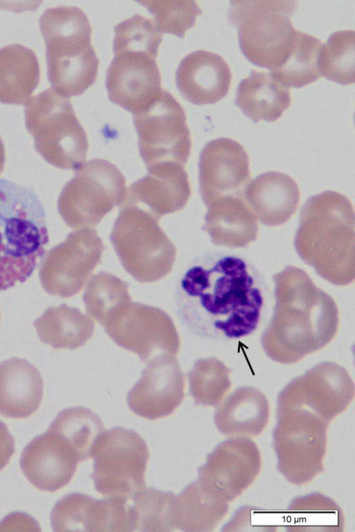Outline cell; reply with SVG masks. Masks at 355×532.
Listing matches in <instances>:
<instances>
[{"label": "cell", "instance_id": "obj_1", "mask_svg": "<svg viewBox=\"0 0 355 532\" xmlns=\"http://www.w3.org/2000/svg\"><path fill=\"white\" fill-rule=\"evenodd\" d=\"M265 299L263 281L252 265L240 256L217 254L186 272L178 305L180 317L194 334L227 341L257 329Z\"/></svg>", "mask_w": 355, "mask_h": 532}, {"label": "cell", "instance_id": "obj_2", "mask_svg": "<svg viewBox=\"0 0 355 532\" xmlns=\"http://www.w3.org/2000/svg\"><path fill=\"white\" fill-rule=\"evenodd\" d=\"M275 306L261 335L265 353L291 364L327 346L339 323L338 306L302 269L288 265L273 276Z\"/></svg>", "mask_w": 355, "mask_h": 532}, {"label": "cell", "instance_id": "obj_3", "mask_svg": "<svg viewBox=\"0 0 355 532\" xmlns=\"http://www.w3.org/2000/svg\"><path fill=\"white\" fill-rule=\"evenodd\" d=\"M295 247L323 278L338 285L353 282L355 231L351 201L331 190L309 197L302 208Z\"/></svg>", "mask_w": 355, "mask_h": 532}, {"label": "cell", "instance_id": "obj_4", "mask_svg": "<svg viewBox=\"0 0 355 532\" xmlns=\"http://www.w3.org/2000/svg\"><path fill=\"white\" fill-rule=\"evenodd\" d=\"M49 242L44 206L27 186L0 177V292L25 282Z\"/></svg>", "mask_w": 355, "mask_h": 532}, {"label": "cell", "instance_id": "obj_5", "mask_svg": "<svg viewBox=\"0 0 355 532\" xmlns=\"http://www.w3.org/2000/svg\"><path fill=\"white\" fill-rule=\"evenodd\" d=\"M114 57L107 72L110 99L136 114L162 91L156 62L162 33L155 21L136 14L114 28Z\"/></svg>", "mask_w": 355, "mask_h": 532}, {"label": "cell", "instance_id": "obj_6", "mask_svg": "<svg viewBox=\"0 0 355 532\" xmlns=\"http://www.w3.org/2000/svg\"><path fill=\"white\" fill-rule=\"evenodd\" d=\"M40 27L53 88L68 98L81 94L95 82L99 64L87 16L76 6L50 8L41 15Z\"/></svg>", "mask_w": 355, "mask_h": 532}, {"label": "cell", "instance_id": "obj_7", "mask_svg": "<svg viewBox=\"0 0 355 532\" xmlns=\"http://www.w3.org/2000/svg\"><path fill=\"white\" fill-rule=\"evenodd\" d=\"M297 2L291 0L230 2V21L236 27L241 49L253 64L272 70L292 49L297 30L291 17Z\"/></svg>", "mask_w": 355, "mask_h": 532}, {"label": "cell", "instance_id": "obj_8", "mask_svg": "<svg viewBox=\"0 0 355 532\" xmlns=\"http://www.w3.org/2000/svg\"><path fill=\"white\" fill-rule=\"evenodd\" d=\"M121 208L110 240L123 267L141 283L164 278L173 269L176 249L159 219L135 206Z\"/></svg>", "mask_w": 355, "mask_h": 532}, {"label": "cell", "instance_id": "obj_9", "mask_svg": "<svg viewBox=\"0 0 355 532\" xmlns=\"http://www.w3.org/2000/svg\"><path fill=\"white\" fill-rule=\"evenodd\" d=\"M25 116L42 154L64 167L83 164L87 138L68 97L49 88L26 102Z\"/></svg>", "mask_w": 355, "mask_h": 532}, {"label": "cell", "instance_id": "obj_10", "mask_svg": "<svg viewBox=\"0 0 355 532\" xmlns=\"http://www.w3.org/2000/svg\"><path fill=\"white\" fill-rule=\"evenodd\" d=\"M273 446L279 472L291 483L311 481L324 469L329 423L302 409L277 411Z\"/></svg>", "mask_w": 355, "mask_h": 532}, {"label": "cell", "instance_id": "obj_11", "mask_svg": "<svg viewBox=\"0 0 355 532\" xmlns=\"http://www.w3.org/2000/svg\"><path fill=\"white\" fill-rule=\"evenodd\" d=\"M90 475L96 490L105 497L131 499L145 488L149 451L135 431L116 427L105 431L92 452Z\"/></svg>", "mask_w": 355, "mask_h": 532}, {"label": "cell", "instance_id": "obj_12", "mask_svg": "<svg viewBox=\"0 0 355 532\" xmlns=\"http://www.w3.org/2000/svg\"><path fill=\"white\" fill-rule=\"evenodd\" d=\"M141 156L147 168L176 164L184 166L191 141L184 109L168 91L134 114Z\"/></svg>", "mask_w": 355, "mask_h": 532}, {"label": "cell", "instance_id": "obj_13", "mask_svg": "<svg viewBox=\"0 0 355 532\" xmlns=\"http://www.w3.org/2000/svg\"><path fill=\"white\" fill-rule=\"evenodd\" d=\"M104 327L118 346L137 354L146 363L161 355H175L179 351L180 338L172 319L154 306L130 301Z\"/></svg>", "mask_w": 355, "mask_h": 532}, {"label": "cell", "instance_id": "obj_14", "mask_svg": "<svg viewBox=\"0 0 355 532\" xmlns=\"http://www.w3.org/2000/svg\"><path fill=\"white\" fill-rule=\"evenodd\" d=\"M126 189L124 176L111 162L94 159L83 163L65 192L67 220L73 227L96 225L121 206Z\"/></svg>", "mask_w": 355, "mask_h": 532}, {"label": "cell", "instance_id": "obj_15", "mask_svg": "<svg viewBox=\"0 0 355 532\" xmlns=\"http://www.w3.org/2000/svg\"><path fill=\"white\" fill-rule=\"evenodd\" d=\"M354 396V384L347 371L324 362L295 378L280 392L277 411L305 410L329 423L349 407Z\"/></svg>", "mask_w": 355, "mask_h": 532}, {"label": "cell", "instance_id": "obj_16", "mask_svg": "<svg viewBox=\"0 0 355 532\" xmlns=\"http://www.w3.org/2000/svg\"><path fill=\"white\" fill-rule=\"evenodd\" d=\"M261 468V453L255 443L249 438L230 437L209 454L198 469V480L230 503L252 485Z\"/></svg>", "mask_w": 355, "mask_h": 532}, {"label": "cell", "instance_id": "obj_17", "mask_svg": "<svg viewBox=\"0 0 355 532\" xmlns=\"http://www.w3.org/2000/svg\"><path fill=\"white\" fill-rule=\"evenodd\" d=\"M104 245L96 230L82 229L43 260L41 282L51 295L69 298L78 293L101 262Z\"/></svg>", "mask_w": 355, "mask_h": 532}, {"label": "cell", "instance_id": "obj_18", "mask_svg": "<svg viewBox=\"0 0 355 532\" xmlns=\"http://www.w3.org/2000/svg\"><path fill=\"white\" fill-rule=\"evenodd\" d=\"M250 179L248 155L237 141L219 138L202 150L200 192L207 206L225 197L245 196Z\"/></svg>", "mask_w": 355, "mask_h": 532}, {"label": "cell", "instance_id": "obj_19", "mask_svg": "<svg viewBox=\"0 0 355 532\" xmlns=\"http://www.w3.org/2000/svg\"><path fill=\"white\" fill-rule=\"evenodd\" d=\"M185 376L173 355H161L148 363L130 390L127 402L138 416L156 420L171 415L184 398Z\"/></svg>", "mask_w": 355, "mask_h": 532}, {"label": "cell", "instance_id": "obj_20", "mask_svg": "<svg viewBox=\"0 0 355 532\" xmlns=\"http://www.w3.org/2000/svg\"><path fill=\"white\" fill-rule=\"evenodd\" d=\"M55 531L129 532L132 530L130 506L124 499H96L72 493L55 504L51 513Z\"/></svg>", "mask_w": 355, "mask_h": 532}, {"label": "cell", "instance_id": "obj_21", "mask_svg": "<svg viewBox=\"0 0 355 532\" xmlns=\"http://www.w3.org/2000/svg\"><path fill=\"white\" fill-rule=\"evenodd\" d=\"M80 461L75 448L49 428L26 446L20 466L25 477L36 488L55 492L70 482Z\"/></svg>", "mask_w": 355, "mask_h": 532}, {"label": "cell", "instance_id": "obj_22", "mask_svg": "<svg viewBox=\"0 0 355 532\" xmlns=\"http://www.w3.org/2000/svg\"><path fill=\"white\" fill-rule=\"evenodd\" d=\"M148 174L126 189L121 204L142 209L157 219L181 210L191 188L184 166L166 164L148 169Z\"/></svg>", "mask_w": 355, "mask_h": 532}, {"label": "cell", "instance_id": "obj_23", "mask_svg": "<svg viewBox=\"0 0 355 532\" xmlns=\"http://www.w3.org/2000/svg\"><path fill=\"white\" fill-rule=\"evenodd\" d=\"M176 84L181 94L196 105L215 103L229 91L232 73L219 55L199 50L187 55L176 71Z\"/></svg>", "mask_w": 355, "mask_h": 532}, {"label": "cell", "instance_id": "obj_24", "mask_svg": "<svg viewBox=\"0 0 355 532\" xmlns=\"http://www.w3.org/2000/svg\"><path fill=\"white\" fill-rule=\"evenodd\" d=\"M300 198L296 181L275 171L259 175L245 191V199L255 218L268 226L286 222L297 211Z\"/></svg>", "mask_w": 355, "mask_h": 532}, {"label": "cell", "instance_id": "obj_25", "mask_svg": "<svg viewBox=\"0 0 355 532\" xmlns=\"http://www.w3.org/2000/svg\"><path fill=\"white\" fill-rule=\"evenodd\" d=\"M270 405L266 396L251 387H242L226 396L216 407L214 422L223 435L251 438L267 426Z\"/></svg>", "mask_w": 355, "mask_h": 532}, {"label": "cell", "instance_id": "obj_26", "mask_svg": "<svg viewBox=\"0 0 355 532\" xmlns=\"http://www.w3.org/2000/svg\"><path fill=\"white\" fill-rule=\"evenodd\" d=\"M43 382L39 371L26 360L12 357L0 364V414L26 418L39 407Z\"/></svg>", "mask_w": 355, "mask_h": 532}, {"label": "cell", "instance_id": "obj_27", "mask_svg": "<svg viewBox=\"0 0 355 532\" xmlns=\"http://www.w3.org/2000/svg\"><path fill=\"white\" fill-rule=\"evenodd\" d=\"M207 207L203 229L215 245L245 247L256 240L259 225L245 196L225 197Z\"/></svg>", "mask_w": 355, "mask_h": 532}, {"label": "cell", "instance_id": "obj_28", "mask_svg": "<svg viewBox=\"0 0 355 532\" xmlns=\"http://www.w3.org/2000/svg\"><path fill=\"white\" fill-rule=\"evenodd\" d=\"M291 102L288 87L270 73L255 71L240 82L235 100L243 112L254 122L278 119Z\"/></svg>", "mask_w": 355, "mask_h": 532}, {"label": "cell", "instance_id": "obj_29", "mask_svg": "<svg viewBox=\"0 0 355 532\" xmlns=\"http://www.w3.org/2000/svg\"><path fill=\"white\" fill-rule=\"evenodd\" d=\"M40 66L31 48L13 44L0 48V101L24 103L37 86Z\"/></svg>", "mask_w": 355, "mask_h": 532}, {"label": "cell", "instance_id": "obj_30", "mask_svg": "<svg viewBox=\"0 0 355 532\" xmlns=\"http://www.w3.org/2000/svg\"><path fill=\"white\" fill-rule=\"evenodd\" d=\"M34 326L40 340L53 348L76 349L84 345L94 331L89 317L64 303L49 308Z\"/></svg>", "mask_w": 355, "mask_h": 532}, {"label": "cell", "instance_id": "obj_31", "mask_svg": "<svg viewBox=\"0 0 355 532\" xmlns=\"http://www.w3.org/2000/svg\"><path fill=\"white\" fill-rule=\"evenodd\" d=\"M229 503L208 490L198 479L178 495L177 529L211 531L225 517Z\"/></svg>", "mask_w": 355, "mask_h": 532}, {"label": "cell", "instance_id": "obj_32", "mask_svg": "<svg viewBox=\"0 0 355 532\" xmlns=\"http://www.w3.org/2000/svg\"><path fill=\"white\" fill-rule=\"evenodd\" d=\"M345 516L331 498L312 493L292 500L287 510L289 531H343Z\"/></svg>", "mask_w": 355, "mask_h": 532}, {"label": "cell", "instance_id": "obj_33", "mask_svg": "<svg viewBox=\"0 0 355 532\" xmlns=\"http://www.w3.org/2000/svg\"><path fill=\"white\" fill-rule=\"evenodd\" d=\"M323 42L319 39L297 30L288 57L270 74L284 86L302 87L321 76L320 58Z\"/></svg>", "mask_w": 355, "mask_h": 532}, {"label": "cell", "instance_id": "obj_34", "mask_svg": "<svg viewBox=\"0 0 355 532\" xmlns=\"http://www.w3.org/2000/svg\"><path fill=\"white\" fill-rule=\"evenodd\" d=\"M135 530L168 532L177 529L178 495L154 488H144L131 499Z\"/></svg>", "mask_w": 355, "mask_h": 532}, {"label": "cell", "instance_id": "obj_35", "mask_svg": "<svg viewBox=\"0 0 355 532\" xmlns=\"http://www.w3.org/2000/svg\"><path fill=\"white\" fill-rule=\"evenodd\" d=\"M76 450L82 461L92 456L94 447L105 432L100 418L83 407H69L60 411L49 427Z\"/></svg>", "mask_w": 355, "mask_h": 532}, {"label": "cell", "instance_id": "obj_36", "mask_svg": "<svg viewBox=\"0 0 355 532\" xmlns=\"http://www.w3.org/2000/svg\"><path fill=\"white\" fill-rule=\"evenodd\" d=\"M83 301L87 314L103 326L117 310L132 301L128 284L105 272L89 279Z\"/></svg>", "mask_w": 355, "mask_h": 532}, {"label": "cell", "instance_id": "obj_37", "mask_svg": "<svg viewBox=\"0 0 355 532\" xmlns=\"http://www.w3.org/2000/svg\"><path fill=\"white\" fill-rule=\"evenodd\" d=\"M230 371L216 358L197 360L188 373L190 393L195 403L217 407L231 387Z\"/></svg>", "mask_w": 355, "mask_h": 532}, {"label": "cell", "instance_id": "obj_38", "mask_svg": "<svg viewBox=\"0 0 355 532\" xmlns=\"http://www.w3.org/2000/svg\"><path fill=\"white\" fill-rule=\"evenodd\" d=\"M355 33L340 30L324 44L320 58V71L330 80L349 85L354 82Z\"/></svg>", "mask_w": 355, "mask_h": 532}, {"label": "cell", "instance_id": "obj_39", "mask_svg": "<svg viewBox=\"0 0 355 532\" xmlns=\"http://www.w3.org/2000/svg\"><path fill=\"white\" fill-rule=\"evenodd\" d=\"M154 15L153 19L162 33H173L183 37L191 28L202 10L193 0H141Z\"/></svg>", "mask_w": 355, "mask_h": 532}, {"label": "cell", "instance_id": "obj_40", "mask_svg": "<svg viewBox=\"0 0 355 532\" xmlns=\"http://www.w3.org/2000/svg\"><path fill=\"white\" fill-rule=\"evenodd\" d=\"M277 524L274 515L252 506L239 508L223 526V531H274Z\"/></svg>", "mask_w": 355, "mask_h": 532}, {"label": "cell", "instance_id": "obj_41", "mask_svg": "<svg viewBox=\"0 0 355 532\" xmlns=\"http://www.w3.org/2000/svg\"><path fill=\"white\" fill-rule=\"evenodd\" d=\"M14 451V438L6 425L0 421V470L8 463Z\"/></svg>", "mask_w": 355, "mask_h": 532}]
</instances>
